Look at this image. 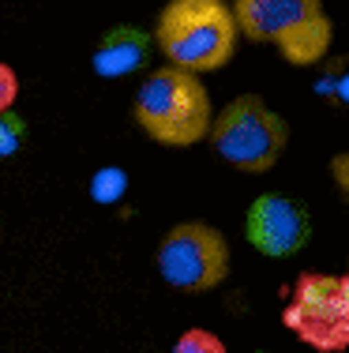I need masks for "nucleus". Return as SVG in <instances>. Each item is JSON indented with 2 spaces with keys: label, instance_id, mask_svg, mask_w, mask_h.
Instances as JSON below:
<instances>
[{
  "label": "nucleus",
  "instance_id": "obj_1",
  "mask_svg": "<svg viewBox=\"0 0 349 353\" xmlns=\"http://www.w3.org/2000/svg\"><path fill=\"white\" fill-rule=\"evenodd\" d=\"M154 49L169 68L180 72H214L237 57V23L229 0H165L151 30Z\"/></svg>",
  "mask_w": 349,
  "mask_h": 353
},
{
  "label": "nucleus",
  "instance_id": "obj_2",
  "mask_svg": "<svg viewBox=\"0 0 349 353\" xmlns=\"http://www.w3.org/2000/svg\"><path fill=\"white\" fill-rule=\"evenodd\" d=\"M131 117L143 128V136L162 147H195L199 139H207L214 117L211 90L203 87L199 75L162 64L139 83Z\"/></svg>",
  "mask_w": 349,
  "mask_h": 353
},
{
  "label": "nucleus",
  "instance_id": "obj_3",
  "mask_svg": "<svg viewBox=\"0 0 349 353\" xmlns=\"http://www.w3.org/2000/svg\"><path fill=\"white\" fill-rule=\"evenodd\" d=\"M214 154L237 173H267L278 165L289 143V128L260 94H237L207 128Z\"/></svg>",
  "mask_w": 349,
  "mask_h": 353
},
{
  "label": "nucleus",
  "instance_id": "obj_4",
  "mask_svg": "<svg viewBox=\"0 0 349 353\" xmlns=\"http://www.w3.org/2000/svg\"><path fill=\"white\" fill-rule=\"evenodd\" d=\"M282 327L315 353H342L349 346V279L304 271L289 285Z\"/></svg>",
  "mask_w": 349,
  "mask_h": 353
},
{
  "label": "nucleus",
  "instance_id": "obj_5",
  "mask_svg": "<svg viewBox=\"0 0 349 353\" xmlns=\"http://www.w3.org/2000/svg\"><path fill=\"white\" fill-rule=\"evenodd\" d=\"M158 274L180 293H211L229 279V245L211 222H177L154 252Z\"/></svg>",
  "mask_w": 349,
  "mask_h": 353
},
{
  "label": "nucleus",
  "instance_id": "obj_6",
  "mask_svg": "<svg viewBox=\"0 0 349 353\" xmlns=\"http://www.w3.org/2000/svg\"><path fill=\"white\" fill-rule=\"evenodd\" d=\"M312 237V218L301 199L286 192H263L244 211V241L267 259L297 256Z\"/></svg>",
  "mask_w": 349,
  "mask_h": 353
},
{
  "label": "nucleus",
  "instance_id": "obj_7",
  "mask_svg": "<svg viewBox=\"0 0 349 353\" xmlns=\"http://www.w3.org/2000/svg\"><path fill=\"white\" fill-rule=\"evenodd\" d=\"M229 12L240 38L282 46L308 19L323 15V0H233Z\"/></svg>",
  "mask_w": 349,
  "mask_h": 353
},
{
  "label": "nucleus",
  "instance_id": "obj_8",
  "mask_svg": "<svg viewBox=\"0 0 349 353\" xmlns=\"http://www.w3.org/2000/svg\"><path fill=\"white\" fill-rule=\"evenodd\" d=\"M154 53L151 30L136 27V23H116L102 38H98L94 53H90V68L98 79H128V75L143 72Z\"/></svg>",
  "mask_w": 349,
  "mask_h": 353
},
{
  "label": "nucleus",
  "instance_id": "obj_9",
  "mask_svg": "<svg viewBox=\"0 0 349 353\" xmlns=\"http://www.w3.org/2000/svg\"><path fill=\"white\" fill-rule=\"evenodd\" d=\"M128 184H131V176L120 165H102V170L90 176V199L98 207H113L128 196Z\"/></svg>",
  "mask_w": 349,
  "mask_h": 353
},
{
  "label": "nucleus",
  "instance_id": "obj_10",
  "mask_svg": "<svg viewBox=\"0 0 349 353\" xmlns=\"http://www.w3.org/2000/svg\"><path fill=\"white\" fill-rule=\"evenodd\" d=\"M169 353H226V342L214 331H207V327H188V331L173 342Z\"/></svg>",
  "mask_w": 349,
  "mask_h": 353
},
{
  "label": "nucleus",
  "instance_id": "obj_11",
  "mask_svg": "<svg viewBox=\"0 0 349 353\" xmlns=\"http://www.w3.org/2000/svg\"><path fill=\"white\" fill-rule=\"evenodd\" d=\"M23 143H27V121H23V117L15 113V109L0 113V158L19 154Z\"/></svg>",
  "mask_w": 349,
  "mask_h": 353
},
{
  "label": "nucleus",
  "instance_id": "obj_12",
  "mask_svg": "<svg viewBox=\"0 0 349 353\" xmlns=\"http://www.w3.org/2000/svg\"><path fill=\"white\" fill-rule=\"evenodd\" d=\"M315 90H319V94H330L335 102H346V98H349L346 64H342V61H335V64H330V68H327V75H323V79L315 83Z\"/></svg>",
  "mask_w": 349,
  "mask_h": 353
},
{
  "label": "nucleus",
  "instance_id": "obj_13",
  "mask_svg": "<svg viewBox=\"0 0 349 353\" xmlns=\"http://www.w3.org/2000/svg\"><path fill=\"white\" fill-rule=\"evenodd\" d=\"M15 102H19V75H15L12 64L0 61V113L15 109Z\"/></svg>",
  "mask_w": 349,
  "mask_h": 353
},
{
  "label": "nucleus",
  "instance_id": "obj_14",
  "mask_svg": "<svg viewBox=\"0 0 349 353\" xmlns=\"http://www.w3.org/2000/svg\"><path fill=\"white\" fill-rule=\"evenodd\" d=\"M346 165H349V158H346V154H335V181H338V192H342V196H349V176H346Z\"/></svg>",
  "mask_w": 349,
  "mask_h": 353
}]
</instances>
